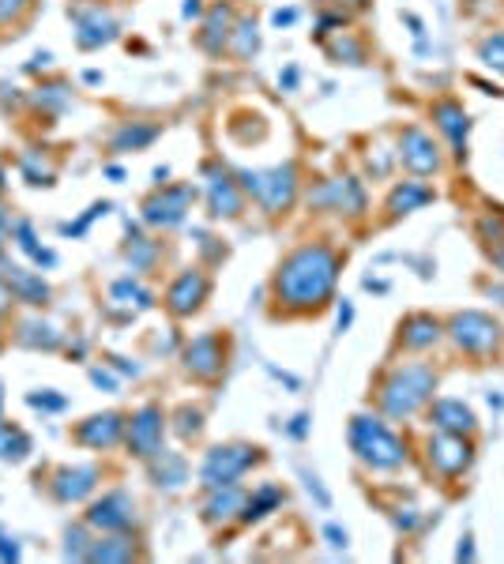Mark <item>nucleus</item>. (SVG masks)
<instances>
[{
  "mask_svg": "<svg viewBox=\"0 0 504 564\" xmlns=\"http://www.w3.org/2000/svg\"><path fill=\"white\" fill-rule=\"evenodd\" d=\"M339 256L328 245H301L275 271V301L290 313H320L335 294Z\"/></svg>",
  "mask_w": 504,
  "mask_h": 564,
  "instance_id": "obj_1",
  "label": "nucleus"
},
{
  "mask_svg": "<svg viewBox=\"0 0 504 564\" xmlns=\"http://www.w3.org/2000/svg\"><path fill=\"white\" fill-rule=\"evenodd\" d=\"M437 388V373L429 365H399L388 373V380L380 384V410L388 418H410L429 403V395Z\"/></svg>",
  "mask_w": 504,
  "mask_h": 564,
  "instance_id": "obj_2",
  "label": "nucleus"
},
{
  "mask_svg": "<svg viewBox=\"0 0 504 564\" xmlns=\"http://www.w3.org/2000/svg\"><path fill=\"white\" fill-rule=\"evenodd\" d=\"M350 448H354V455L362 459L365 467L373 470H399L407 463L403 440L395 437L380 418H369V414H358L350 422Z\"/></svg>",
  "mask_w": 504,
  "mask_h": 564,
  "instance_id": "obj_3",
  "label": "nucleus"
},
{
  "mask_svg": "<svg viewBox=\"0 0 504 564\" xmlns=\"http://www.w3.org/2000/svg\"><path fill=\"white\" fill-rule=\"evenodd\" d=\"M237 185L268 215H283L286 207L298 200V170H294V162L271 166V170H241L237 173Z\"/></svg>",
  "mask_w": 504,
  "mask_h": 564,
  "instance_id": "obj_4",
  "label": "nucleus"
},
{
  "mask_svg": "<svg viewBox=\"0 0 504 564\" xmlns=\"http://www.w3.org/2000/svg\"><path fill=\"white\" fill-rule=\"evenodd\" d=\"M256 463H260V448H252V444H219V448L207 452L204 467H200V482H204V489L230 486Z\"/></svg>",
  "mask_w": 504,
  "mask_h": 564,
  "instance_id": "obj_5",
  "label": "nucleus"
},
{
  "mask_svg": "<svg viewBox=\"0 0 504 564\" xmlns=\"http://www.w3.org/2000/svg\"><path fill=\"white\" fill-rule=\"evenodd\" d=\"M448 335H452V343H456L463 354H474V358L493 354V350L501 346V324L489 313H478V309H467V313L452 316Z\"/></svg>",
  "mask_w": 504,
  "mask_h": 564,
  "instance_id": "obj_6",
  "label": "nucleus"
},
{
  "mask_svg": "<svg viewBox=\"0 0 504 564\" xmlns=\"http://www.w3.org/2000/svg\"><path fill=\"white\" fill-rule=\"evenodd\" d=\"M192 200H196L192 185H158L155 196H147V204H143V222L158 226V230H174L192 211Z\"/></svg>",
  "mask_w": 504,
  "mask_h": 564,
  "instance_id": "obj_7",
  "label": "nucleus"
},
{
  "mask_svg": "<svg viewBox=\"0 0 504 564\" xmlns=\"http://www.w3.org/2000/svg\"><path fill=\"white\" fill-rule=\"evenodd\" d=\"M204 188L211 219H237L245 211V192H241L234 173H226L219 162H207L204 166Z\"/></svg>",
  "mask_w": 504,
  "mask_h": 564,
  "instance_id": "obj_8",
  "label": "nucleus"
},
{
  "mask_svg": "<svg viewBox=\"0 0 504 564\" xmlns=\"http://www.w3.org/2000/svg\"><path fill=\"white\" fill-rule=\"evenodd\" d=\"M68 16H72V23H76V46L79 49H102L110 46L113 38H117V19L102 8V4H91V0H83V4H76V8H68Z\"/></svg>",
  "mask_w": 504,
  "mask_h": 564,
  "instance_id": "obj_9",
  "label": "nucleus"
},
{
  "mask_svg": "<svg viewBox=\"0 0 504 564\" xmlns=\"http://www.w3.org/2000/svg\"><path fill=\"white\" fill-rule=\"evenodd\" d=\"M207 294H211V279H207L200 267H189V271H181V275L170 282V290H166V309H170V316L185 320V316L204 309Z\"/></svg>",
  "mask_w": 504,
  "mask_h": 564,
  "instance_id": "obj_10",
  "label": "nucleus"
},
{
  "mask_svg": "<svg viewBox=\"0 0 504 564\" xmlns=\"http://www.w3.org/2000/svg\"><path fill=\"white\" fill-rule=\"evenodd\" d=\"M87 523L98 527V531L106 534H121V531H132L140 516H136V501L128 497L125 489H113V493H102V501L91 504V512H87Z\"/></svg>",
  "mask_w": 504,
  "mask_h": 564,
  "instance_id": "obj_11",
  "label": "nucleus"
},
{
  "mask_svg": "<svg viewBox=\"0 0 504 564\" xmlns=\"http://www.w3.org/2000/svg\"><path fill=\"white\" fill-rule=\"evenodd\" d=\"M162 433H166V418L158 407H143L132 414L125 425V444L136 459H155L162 452Z\"/></svg>",
  "mask_w": 504,
  "mask_h": 564,
  "instance_id": "obj_12",
  "label": "nucleus"
},
{
  "mask_svg": "<svg viewBox=\"0 0 504 564\" xmlns=\"http://www.w3.org/2000/svg\"><path fill=\"white\" fill-rule=\"evenodd\" d=\"M395 158H399L410 173H418V177H429V173L441 170V147H437L433 136L422 132V128H403Z\"/></svg>",
  "mask_w": 504,
  "mask_h": 564,
  "instance_id": "obj_13",
  "label": "nucleus"
},
{
  "mask_svg": "<svg viewBox=\"0 0 504 564\" xmlns=\"http://www.w3.org/2000/svg\"><path fill=\"white\" fill-rule=\"evenodd\" d=\"M309 204L324 207V211H339V215H362L365 188L354 177H335V181H324L320 188L309 192Z\"/></svg>",
  "mask_w": 504,
  "mask_h": 564,
  "instance_id": "obj_14",
  "label": "nucleus"
},
{
  "mask_svg": "<svg viewBox=\"0 0 504 564\" xmlns=\"http://www.w3.org/2000/svg\"><path fill=\"white\" fill-rule=\"evenodd\" d=\"M429 467L437 470V474H444V478H456V474H463V470L471 467V444L459 437V433H441L437 429V437H429Z\"/></svg>",
  "mask_w": 504,
  "mask_h": 564,
  "instance_id": "obj_15",
  "label": "nucleus"
},
{
  "mask_svg": "<svg viewBox=\"0 0 504 564\" xmlns=\"http://www.w3.org/2000/svg\"><path fill=\"white\" fill-rule=\"evenodd\" d=\"M185 369L196 380H215L226 369V339L222 335H200L185 346Z\"/></svg>",
  "mask_w": 504,
  "mask_h": 564,
  "instance_id": "obj_16",
  "label": "nucleus"
},
{
  "mask_svg": "<svg viewBox=\"0 0 504 564\" xmlns=\"http://www.w3.org/2000/svg\"><path fill=\"white\" fill-rule=\"evenodd\" d=\"M0 279H4V286L12 290V298L23 301V305H46L49 301V286L42 275H34V271H27L23 264H12L4 252H0Z\"/></svg>",
  "mask_w": 504,
  "mask_h": 564,
  "instance_id": "obj_17",
  "label": "nucleus"
},
{
  "mask_svg": "<svg viewBox=\"0 0 504 564\" xmlns=\"http://www.w3.org/2000/svg\"><path fill=\"white\" fill-rule=\"evenodd\" d=\"M125 414H117V410H106V414H95V418H87V422L76 425V433L72 437L83 444V448H113V444H121L125 440Z\"/></svg>",
  "mask_w": 504,
  "mask_h": 564,
  "instance_id": "obj_18",
  "label": "nucleus"
},
{
  "mask_svg": "<svg viewBox=\"0 0 504 564\" xmlns=\"http://www.w3.org/2000/svg\"><path fill=\"white\" fill-rule=\"evenodd\" d=\"M98 486V467H64L53 474L49 493L61 504H79L83 497H91Z\"/></svg>",
  "mask_w": 504,
  "mask_h": 564,
  "instance_id": "obj_19",
  "label": "nucleus"
},
{
  "mask_svg": "<svg viewBox=\"0 0 504 564\" xmlns=\"http://www.w3.org/2000/svg\"><path fill=\"white\" fill-rule=\"evenodd\" d=\"M429 422H433V429L459 433V437H471L474 429H478L474 410L467 407V403H459V399H437V403L429 407Z\"/></svg>",
  "mask_w": 504,
  "mask_h": 564,
  "instance_id": "obj_20",
  "label": "nucleus"
},
{
  "mask_svg": "<svg viewBox=\"0 0 504 564\" xmlns=\"http://www.w3.org/2000/svg\"><path fill=\"white\" fill-rule=\"evenodd\" d=\"M230 34H234V8L222 0V4H215L207 12L204 27H200V49L211 53V57H219L222 49L230 46Z\"/></svg>",
  "mask_w": 504,
  "mask_h": 564,
  "instance_id": "obj_21",
  "label": "nucleus"
},
{
  "mask_svg": "<svg viewBox=\"0 0 504 564\" xmlns=\"http://www.w3.org/2000/svg\"><path fill=\"white\" fill-rule=\"evenodd\" d=\"M433 125L441 128L444 136H448V143L456 147V158H463L467 151V128H471V121H467V110L459 106V102H437L433 106Z\"/></svg>",
  "mask_w": 504,
  "mask_h": 564,
  "instance_id": "obj_22",
  "label": "nucleus"
},
{
  "mask_svg": "<svg viewBox=\"0 0 504 564\" xmlns=\"http://www.w3.org/2000/svg\"><path fill=\"white\" fill-rule=\"evenodd\" d=\"M211 497H207L204 504V519L207 523H230V519H241V508H245V493L237 489V482H230V486H215L207 489Z\"/></svg>",
  "mask_w": 504,
  "mask_h": 564,
  "instance_id": "obj_23",
  "label": "nucleus"
},
{
  "mask_svg": "<svg viewBox=\"0 0 504 564\" xmlns=\"http://www.w3.org/2000/svg\"><path fill=\"white\" fill-rule=\"evenodd\" d=\"M151 463V482H155L158 489H181L185 482H189V463H185V455L181 452H162L155 455V459H147Z\"/></svg>",
  "mask_w": 504,
  "mask_h": 564,
  "instance_id": "obj_24",
  "label": "nucleus"
},
{
  "mask_svg": "<svg viewBox=\"0 0 504 564\" xmlns=\"http://www.w3.org/2000/svg\"><path fill=\"white\" fill-rule=\"evenodd\" d=\"M437 339H441V324L426 313H414L399 324V343L407 346V350H426V346H433Z\"/></svg>",
  "mask_w": 504,
  "mask_h": 564,
  "instance_id": "obj_25",
  "label": "nucleus"
},
{
  "mask_svg": "<svg viewBox=\"0 0 504 564\" xmlns=\"http://www.w3.org/2000/svg\"><path fill=\"white\" fill-rule=\"evenodd\" d=\"M433 200V188L422 185V181H399L392 188V196H388V215L399 219V215H410V211H418V207H426Z\"/></svg>",
  "mask_w": 504,
  "mask_h": 564,
  "instance_id": "obj_26",
  "label": "nucleus"
},
{
  "mask_svg": "<svg viewBox=\"0 0 504 564\" xmlns=\"http://www.w3.org/2000/svg\"><path fill=\"white\" fill-rule=\"evenodd\" d=\"M158 140V125H147V121H128V125H121L117 132H113L110 147L113 151H143L147 143Z\"/></svg>",
  "mask_w": 504,
  "mask_h": 564,
  "instance_id": "obj_27",
  "label": "nucleus"
},
{
  "mask_svg": "<svg viewBox=\"0 0 504 564\" xmlns=\"http://www.w3.org/2000/svg\"><path fill=\"white\" fill-rule=\"evenodd\" d=\"M132 557H140V553L132 546L128 531L98 538V542H91V549H87V561H132Z\"/></svg>",
  "mask_w": 504,
  "mask_h": 564,
  "instance_id": "obj_28",
  "label": "nucleus"
},
{
  "mask_svg": "<svg viewBox=\"0 0 504 564\" xmlns=\"http://www.w3.org/2000/svg\"><path fill=\"white\" fill-rule=\"evenodd\" d=\"M16 339L23 346H34V350H38V346H42V350H57V346H61V331L53 328L49 320H42V316H31V320L19 324Z\"/></svg>",
  "mask_w": 504,
  "mask_h": 564,
  "instance_id": "obj_29",
  "label": "nucleus"
},
{
  "mask_svg": "<svg viewBox=\"0 0 504 564\" xmlns=\"http://www.w3.org/2000/svg\"><path fill=\"white\" fill-rule=\"evenodd\" d=\"M286 493L279 486H260L252 497H245V508H241V523H256V519L271 516L275 508H283Z\"/></svg>",
  "mask_w": 504,
  "mask_h": 564,
  "instance_id": "obj_30",
  "label": "nucleus"
},
{
  "mask_svg": "<svg viewBox=\"0 0 504 564\" xmlns=\"http://www.w3.org/2000/svg\"><path fill=\"white\" fill-rule=\"evenodd\" d=\"M110 301L113 305H125L128 313H143V309H151L155 298H151V290L140 286L136 279H121L110 286Z\"/></svg>",
  "mask_w": 504,
  "mask_h": 564,
  "instance_id": "obj_31",
  "label": "nucleus"
},
{
  "mask_svg": "<svg viewBox=\"0 0 504 564\" xmlns=\"http://www.w3.org/2000/svg\"><path fill=\"white\" fill-rule=\"evenodd\" d=\"M27 452H31V437H27L19 425L0 422V459L19 463V459H27Z\"/></svg>",
  "mask_w": 504,
  "mask_h": 564,
  "instance_id": "obj_32",
  "label": "nucleus"
},
{
  "mask_svg": "<svg viewBox=\"0 0 504 564\" xmlns=\"http://www.w3.org/2000/svg\"><path fill=\"white\" fill-rule=\"evenodd\" d=\"M158 256H162V249H158L151 237H132L125 245V260L132 271H151L158 264Z\"/></svg>",
  "mask_w": 504,
  "mask_h": 564,
  "instance_id": "obj_33",
  "label": "nucleus"
},
{
  "mask_svg": "<svg viewBox=\"0 0 504 564\" xmlns=\"http://www.w3.org/2000/svg\"><path fill=\"white\" fill-rule=\"evenodd\" d=\"M230 49H234L241 61H249L252 53L260 49V34H256V19H241L230 34Z\"/></svg>",
  "mask_w": 504,
  "mask_h": 564,
  "instance_id": "obj_34",
  "label": "nucleus"
},
{
  "mask_svg": "<svg viewBox=\"0 0 504 564\" xmlns=\"http://www.w3.org/2000/svg\"><path fill=\"white\" fill-rule=\"evenodd\" d=\"M16 237H19V249L27 252V256H31L34 264H53V252L49 249H42V245H38V237H34V230H31V222H16Z\"/></svg>",
  "mask_w": 504,
  "mask_h": 564,
  "instance_id": "obj_35",
  "label": "nucleus"
},
{
  "mask_svg": "<svg viewBox=\"0 0 504 564\" xmlns=\"http://www.w3.org/2000/svg\"><path fill=\"white\" fill-rule=\"evenodd\" d=\"M478 61L504 76V31L501 34H489V38H482V42H478Z\"/></svg>",
  "mask_w": 504,
  "mask_h": 564,
  "instance_id": "obj_36",
  "label": "nucleus"
},
{
  "mask_svg": "<svg viewBox=\"0 0 504 564\" xmlns=\"http://www.w3.org/2000/svg\"><path fill=\"white\" fill-rule=\"evenodd\" d=\"M34 102L38 106H46V110H64L68 102H72V91L64 87V83H49V87H38V94H34Z\"/></svg>",
  "mask_w": 504,
  "mask_h": 564,
  "instance_id": "obj_37",
  "label": "nucleus"
},
{
  "mask_svg": "<svg viewBox=\"0 0 504 564\" xmlns=\"http://www.w3.org/2000/svg\"><path fill=\"white\" fill-rule=\"evenodd\" d=\"M23 177L31 185H53V166L49 162H38V155H23Z\"/></svg>",
  "mask_w": 504,
  "mask_h": 564,
  "instance_id": "obj_38",
  "label": "nucleus"
},
{
  "mask_svg": "<svg viewBox=\"0 0 504 564\" xmlns=\"http://www.w3.org/2000/svg\"><path fill=\"white\" fill-rule=\"evenodd\" d=\"M328 53L335 57V61H343L347 57V64H362L365 61V49L354 42V38H339V42H331Z\"/></svg>",
  "mask_w": 504,
  "mask_h": 564,
  "instance_id": "obj_39",
  "label": "nucleus"
},
{
  "mask_svg": "<svg viewBox=\"0 0 504 564\" xmlns=\"http://www.w3.org/2000/svg\"><path fill=\"white\" fill-rule=\"evenodd\" d=\"M177 429H181V437H200L204 433V414L200 410H192V407H181L177 410Z\"/></svg>",
  "mask_w": 504,
  "mask_h": 564,
  "instance_id": "obj_40",
  "label": "nucleus"
},
{
  "mask_svg": "<svg viewBox=\"0 0 504 564\" xmlns=\"http://www.w3.org/2000/svg\"><path fill=\"white\" fill-rule=\"evenodd\" d=\"M34 0H0V27H12V23H19V16L23 12H31Z\"/></svg>",
  "mask_w": 504,
  "mask_h": 564,
  "instance_id": "obj_41",
  "label": "nucleus"
},
{
  "mask_svg": "<svg viewBox=\"0 0 504 564\" xmlns=\"http://www.w3.org/2000/svg\"><path fill=\"white\" fill-rule=\"evenodd\" d=\"M68 538V546H64V557H76V561H87V549H91V542H87V534L79 531V527H72V531L64 534Z\"/></svg>",
  "mask_w": 504,
  "mask_h": 564,
  "instance_id": "obj_42",
  "label": "nucleus"
},
{
  "mask_svg": "<svg viewBox=\"0 0 504 564\" xmlns=\"http://www.w3.org/2000/svg\"><path fill=\"white\" fill-rule=\"evenodd\" d=\"M478 230H482V237H486V241H493V245H501V241H504V219H501V215H486Z\"/></svg>",
  "mask_w": 504,
  "mask_h": 564,
  "instance_id": "obj_43",
  "label": "nucleus"
},
{
  "mask_svg": "<svg viewBox=\"0 0 504 564\" xmlns=\"http://www.w3.org/2000/svg\"><path fill=\"white\" fill-rule=\"evenodd\" d=\"M106 211H110V204H95V207H91V211H87V215H83V219H79V222H72V226H64V234L79 237V234H83V230H87V226H91V222L98 219V215H106Z\"/></svg>",
  "mask_w": 504,
  "mask_h": 564,
  "instance_id": "obj_44",
  "label": "nucleus"
},
{
  "mask_svg": "<svg viewBox=\"0 0 504 564\" xmlns=\"http://www.w3.org/2000/svg\"><path fill=\"white\" fill-rule=\"evenodd\" d=\"M31 403H34V407H42V410H61V407H64L61 395H46V392H42V395H31Z\"/></svg>",
  "mask_w": 504,
  "mask_h": 564,
  "instance_id": "obj_45",
  "label": "nucleus"
},
{
  "mask_svg": "<svg viewBox=\"0 0 504 564\" xmlns=\"http://www.w3.org/2000/svg\"><path fill=\"white\" fill-rule=\"evenodd\" d=\"M12 234H16V222H12V215L0 207V245H4V241H8Z\"/></svg>",
  "mask_w": 504,
  "mask_h": 564,
  "instance_id": "obj_46",
  "label": "nucleus"
},
{
  "mask_svg": "<svg viewBox=\"0 0 504 564\" xmlns=\"http://www.w3.org/2000/svg\"><path fill=\"white\" fill-rule=\"evenodd\" d=\"M279 87H283V91H294V87H298V68H286L283 76H279Z\"/></svg>",
  "mask_w": 504,
  "mask_h": 564,
  "instance_id": "obj_47",
  "label": "nucleus"
},
{
  "mask_svg": "<svg viewBox=\"0 0 504 564\" xmlns=\"http://www.w3.org/2000/svg\"><path fill=\"white\" fill-rule=\"evenodd\" d=\"M294 19H298V12H294V8H286V12H275V16H271V23H275V27H290Z\"/></svg>",
  "mask_w": 504,
  "mask_h": 564,
  "instance_id": "obj_48",
  "label": "nucleus"
},
{
  "mask_svg": "<svg viewBox=\"0 0 504 564\" xmlns=\"http://www.w3.org/2000/svg\"><path fill=\"white\" fill-rule=\"evenodd\" d=\"M91 380H95L98 388H102V384H106V388H117V380H113V376L106 373V369H95V373H91Z\"/></svg>",
  "mask_w": 504,
  "mask_h": 564,
  "instance_id": "obj_49",
  "label": "nucleus"
},
{
  "mask_svg": "<svg viewBox=\"0 0 504 564\" xmlns=\"http://www.w3.org/2000/svg\"><path fill=\"white\" fill-rule=\"evenodd\" d=\"M200 12H204V4H200V0H185V8H181V16L185 19H196Z\"/></svg>",
  "mask_w": 504,
  "mask_h": 564,
  "instance_id": "obj_50",
  "label": "nucleus"
},
{
  "mask_svg": "<svg viewBox=\"0 0 504 564\" xmlns=\"http://www.w3.org/2000/svg\"><path fill=\"white\" fill-rule=\"evenodd\" d=\"M328 538H331V546L335 549L347 546V531H339V527H328Z\"/></svg>",
  "mask_w": 504,
  "mask_h": 564,
  "instance_id": "obj_51",
  "label": "nucleus"
},
{
  "mask_svg": "<svg viewBox=\"0 0 504 564\" xmlns=\"http://www.w3.org/2000/svg\"><path fill=\"white\" fill-rule=\"evenodd\" d=\"M8 305H12V290L4 286V279H0V316L8 313Z\"/></svg>",
  "mask_w": 504,
  "mask_h": 564,
  "instance_id": "obj_52",
  "label": "nucleus"
},
{
  "mask_svg": "<svg viewBox=\"0 0 504 564\" xmlns=\"http://www.w3.org/2000/svg\"><path fill=\"white\" fill-rule=\"evenodd\" d=\"M305 422H309L305 414H301V418H294V425H290V437H305Z\"/></svg>",
  "mask_w": 504,
  "mask_h": 564,
  "instance_id": "obj_53",
  "label": "nucleus"
},
{
  "mask_svg": "<svg viewBox=\"0 0 504 564\" xmlns=\"http://www.w3.org/2000/svg\"><path fill=\"white\" fill-rule=\"evenodd\" d=\"M459 561H471L474 557V549H471V538H463V546H459V553H456Z\"/></svg>",
  "mask_w": 504,
  "mask_h": 564,
  "instance_id": "obj_54",
  "label": "nucleus"
},
{
  "mask_svg": "<svg viewBox=\"0 0 504 564\" xmlns=\"http://www.w3.org/2000/svg\"><path fill=\"white\" fill-rule=\"evenodd\" d=\"M493 260H497V267H501V271H504V249L497 252V256H493Z\"/></svg>",
  "mask_w": 504,
  "mask_h": 564,
  "instance_id": "obj_55",
  "label": "nucleus"
},
{
  "mask_svg": "<svg viewBox=\"0 0 504 564\" xmlns=\"http://www.w3.org/2000/svg\"><path fill=\"white\" fill-rule=\"evenodd\" d=\"M354 4H365V0H354Z\"/></svg>",
  "mask_w": 504,
  "mask_h": 564,
  "instance_id": "obj_56",
  "label": "nucleus"
},
{
  "mask_svg": "<svg viewBox=\"0 0 504 564\" xmlns=\"http://www.w3.org/2000/svg\"><path fill=\"white\" fill-rule=\"evenodd\" d=\"M0 403H4V395H0Z\"/></svg>",
  "mask_w": 504,
  "mask_h": 564,
  "instance_id": "obj_57",
  "label": "nucleus"
}]
</instances>
